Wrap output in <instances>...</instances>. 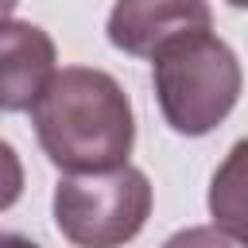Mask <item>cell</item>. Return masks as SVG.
<instances>
[{"instance_id": "obj_3", "label": "cell", "mask_w": 248, "mask_h": 248, "mask_svg": "<svg viewBox=\"0 0 248 248\" xmlns=\"http://www.w3.org/2000/svg\"><path fill=\"white\" fill-rule=\"evenodd\" d=\"M151 178L124 163L97 174H62L54 186V225L74 248H124L151 217Z\"/></svg>"}, {"instance_id": "obj_10", "label": "cell", "mask_w": 248, "mask_h": 248, "mask_svg": "<svg viewBox=\"0 0 248 248\" xmlns=\"http://www.w3.org/2000/svg\"><path fill=\"white\" fill-rule=\"evenodd\" d=\"M16 4H19V0H0V23H4V19H12Z\"/></svg>"}, {"instance_id": "obj_7", "label": "cell", "mask_w": 248, "mask_h": 248, "mask_svg": "<svg viewBox=\"0 0 248 248\" xmlns=\"http://www.w3.org/2000/svg\"><path fill=\"white\" fill-rule=\"evenodd\" d=\"M19 198H23V163L19 151L8 140H0V213L12 209Z\"/></svg>"}, {"instance_id": "obj_9", "label": "cell", "mask_w": 248, "mask_h": 248, "mask_svg": "<svg viewBox=\"0 0 248 248\" xmlns=\"http://www.w3.org/2000/svg\"><path fill=\"white\" fill-rule=\"evenodd\" d=\"M0 248H43V244H35L31 236H19V232H0Z\"/></svg>"}, {"instance_id": "obj_6", "label": "cell", "mask_w": 248, "mask_h": 248, "mask_svg": "<svg viewBox=\"0 0 248 248\" xmlns=\"http://www.w3.org/2000/svg\"><path fill=\"white\" fill-rule=\"evenodd\" d=\"M209 217L221 236L248 248V140H236L209 178Z\"/></svg>"}, {"instance_id": "obj_4", "label": "cell", "mask_w": 248, "mask_h": 248, "mask_svg": "<svg viewBox=\"0 0 248 248\" xmlns=\"http://www.w3.org/2000/svg\"><path fill=\"white\" fill-rule=\"evenodd\" d=\"M213 27L209 0H116L108 12V43L132 58H151L178 39Z\"/></svg>"}, {"instance_id": "obj_8", "label": "cell", "mask_w": 248, "mask_h": 248, "mask_svg": "<svg viewBox=\"0 0 248 248\" xmlns=\"http://www.w3.org/2000/svg\"><path fill=\"white\" fill-rule=\"evenodd\" d=\"M163 248H232V244L213 225H190V229H178L174 236H167Z\"/></svg>"}, {"instance_id": "obj_5", "label": "cell", "mask_w": 248, "mask_h": 248, "mask_svg": "<svg viewBox=\"0 0 248 248\" xmlns=\"http://www.w3.org/2000/svg\"><path fill=\"white\" fill-rule=\"evenodd\" d=\"M58 62L54 39L27 19L0 23V112H31Z\"/></svg>"}, {"instance_id": "obj_11", "label": "cell", "mask_w": 248, "mask_h": 248, "mask_svg": "<svg viewBox=\"0 0 248 248\" xmlns=\"http://www.w3.org/2000/svg\"><path fill=\"white\" fill-rule=\"evenodd\" d=\"M225 4H232V8H240V12H248V0H225Z\"/></svg>"}, {"instance_id": "obj_2", "label": "cell", "mask_w": 248, "mask_h": 248, "mask_svg": "<svg viewBox=\"0 0 248 248\" xmlns=\"http://www.w3.org/2000/svg\"><path fill=\"white\" fill-rule=\"evenodd\" d=\"M151 66V85L163 120L170 124V132L190 140L209 136L236 108L244 89L236 50L209 31L170 43L155 54Z\"/></svg>"}, {"instance_id": "obj_1", "label": "cell", "mask_w": 248, "mask_h": 248, "mask_svg": "<svg viewBox=\"0 0 248 248\" xmlns=\"http://www.w3.org/2000/svg\"><path fill=\"white\" fill-rule=\"evenodd\" d=\"M46 159L66 174L124 167L136 143V116L124 85L93 66H66L31 108Z\"/></svg>"}]
</instances>
